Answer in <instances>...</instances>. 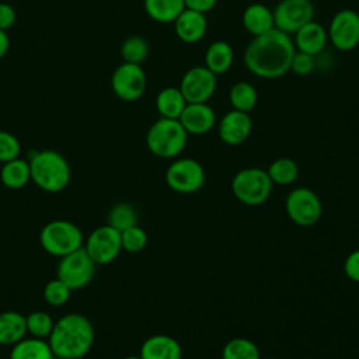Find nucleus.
I'll return each instance as SVG.
<instances>
[{"label": "nucleus", "instance_id": "21", "mask_svg": "<svg viewBox=\"0 0 359 359\" xmlns=\"http://www.w3.org/2000/svg\"><path fill=\"white\" fill-rule=\"evenodd\" d=\"M27 334L25 316L15 310L0 313V345L13 346Z\"/></svg>", "mask_w": 359, "mask_h": 359}, {"label": "nucleus", "instance_id": "34", "mask_svg": "<svg viewBox=\"0 0 359 359\" xmlns=\"http://www.w3.org/2000/svg\"><path fill=\"white\" fill-rule=\"evenodd\" d=\"M147 244L146 231L137 224L121 231V245L122 250L128 252H140Z\"/></svg>", "mask_w": 359, "mask_h": 359}, {"label": "nucleus", "instance_id": "16", "mask_svg": "<svg viewBox=\"0 0 359 359\" xmlns=\"http://www.w3.org/2000/svg\"><path fill=\"white\" fill-rule=\"evenodd\" d=\"M178 121L188 135H205L215 126L216 114L208 102H187Z\"/></svg>", "mask_w": 359, "mask_h": 359}, {"label": "nucleus", "instance_id": "9", "mask_svg": "<svg viewBox=\"0 0 359 359\" xmlns=\"http://www.w3.org/2000/svg\"><path fill=\"white\" fill-rule=\"evenodd\" d=\"M167 185L180 194H191L205 184V170L194 158L174 160L165 171Z\"/></svg>", "mask_w": 359, "mask_h": 359}, {"label": "nucleus", "instance_id": "15", "mask_svg": "<svg viewBox=\"0 0 359 359\" xmlns=\"http://www.w3.org/2000/svg\"><path fill=\"white\" fill-rule=\"evenodd\" d=\"M252 130V121L248 112L231 109L226 112L219 122V137L230 146L241 144L248 139Z\"/></svg>", "mask_w": 359, "mask_h": 359}, {"label": "nucleus", "instance_id": "10", "mask_svg": "<svg viewBox=\"0 0 359 359\" xmlns=\"http://www.w3.org/2000/svg\"><path fill=\"white\" fill-rule=\"evenodd\" d=\"M286 212L293 223L299 226L316 224L323 212L321 201L317 194L309 188H294L286 198Z\"/></svg>", "mask_w": 359, "mask_h": 359}, {"label": "nucleus", "instance_id": "37", "mask_svg": "<svg viewBox=\"0 0 359 359\" xmlns=\"http://www.w3.org/2000/svg\"><path fill=\"white\" fill-rule=\"evenodd\" d=\"M344 271H345V275L353 280V282H359V248L352 251L345 262H344Z\"/></svg>", "mask_w": 359, "mask_h": 359}, {"label": "nucleus", "instance_id": "1", "mask_svg": "<svg viewBox=\"0 0 359 359\" xmlns=\"http://www.w3.org/2000/svg\"><path fill=\"white\" fill-rule=\"evenodd\" d=\"M294 43L289 34L276 28L252 36L244 50V65L250 73L262 79H278L290 70Z\"/></svg>", "mask_w": 359, "mask_h": 359}, {"label": "nucleus", "instance_id": "4", "mask_svg": "<svg viewBox=\"0 0 359 359\" xmlns=\"http://www.w3.org/2000/svg\"><path fill=\"white\" fill-rule=\"evenodd\" d=\"M188 133L178 119L160 118L146 133V146L160 158H174L185 149Z\"/></svg>", "mask_w": 359, "mask_h": 359}, {"label": "nucleus", "instance_id": "8", "mask_svg": "<svg viewBox=\"0 0 359 359\" xmlns=\"http://www.w3.org/2000/svg\"><path fill=\"white\" fill-rule=\"evenodd\" d=\"M83 248L95 265H107L112 262L122 251L121 231L109 224L94 229L83 244Z\"/></svg>", "mask_w": 359, "mask_h": 359}, {"label": "nucleus", "instance_id": "7", "mask_svg": "<svg viewBox=\"0 0 359 359\" xmlns=\"http://www.w3.org/2000/svg\"><path fill=\"white\" fill-rule=\"evenodd\" d=\"M94 261L81 247L59 259L56 268V278L65 282L73 292L87 286L94 276Z\"/></svg>", "mask_w": 359, "mask_h": 359}, {"label": "nucleus", "instance_id": "22", "mask_svg": "<svg viewBox=\"0 0 359 359\" xmlns=\"http://www.w3.org/2000/svg\"><path fill=\"white\" fill-rule=\"evenodd\" d=\"M233 60V48L226 41L212 42L205 52V66L216 76L230 70Z\"/></svg>", "mask_w": 359, "mask_h": 359}, {"label": "nucleus", "instance_id": "33", "mask_svg": "<svg viewBox=\"0 0 359 359\" xmlns=\"http://www.w3.org/2000/svg\"><path fill=\"white\" fill-rule=\"evenodd\" d=\"M72 290L59 278L49 280L43 287V299L50 306H63L70 299Z\"/></svg>", "mask_w": 359, "mask_h": 359}, {"label": "nucleus", "instance_id": "42", "mask_svg": "<svg viewBox=\"0 0 359 359\" xmlns=\"http://www.w3.org/2000/svg\"><path fill=\"white\" fill-rule=\"evenodd\" d=\"M265 359H275V358H265Z\"/></svg>", "mask_w": 359, "mask_h": 359}, {"label": "nucleus", "instance_id": "36", "mask_svg": "<svg viewBox=\"0 0 359 359\" xmlns=\"http://www.w3.org/2000/svg\"><path fill=\"white\" fill-rule=\"evenodd\" d=\"M316 67V62H314V56L304 53V52H299L294 50V55L292 57L290 62V70L297 74V76H306L309 73H311Z\"/></svg>", "mask_w": 359, "mask_h": 359}, {"label": "nucleus", "instance_id": "30", "mask_svg": "<svg viewBox=\"0 0 359 359\" xmlns=\"http://www.w3.org/2000/svg\"><path fill=\"white\" fill-rule=\"evenodd\" d=\"M107 224L112 226L118 231H123L137 224V212L130 203H126V202L116 203L111 208L108 213Z\"/></svg>", "mask_w": 359, "mask_h": 359}, {"label": "nucleus", "instance_id": "35", "mask_svg": "<svg viewBox=\"0 0 359 359\" xmlns=\"http://www.w3.org/2000/svg\"><path fill=\"white\" fill-rule=\"evenodd\" d=\"M21 151L20 140L7 130H0V163L17 158Z\"/></svg>", "mask_w": 359, "mask_h": 359}, {"label": "nucleus", "instance_id": "3", "mask_svg": "<svg viewBox=\"0 0 359 359\" xmlns=\"http://www.w3.org/2000/svg\"><path fill=\"white\" fill-rule=\"evenodd\" d=\"M31 170V180L45 192L63 191L72 177L67 160L56 150H41L28 160Z\"/></svg>", "mask_w": 359, "mask_h": 359}, {"label": "nucleus", "instance_id": "25", "mask_svg": "<svg viewBox=\"0 0 359 359\" xmlns=\"http://www.w3.org/2000/svg\"><path fill=\"white\" fill-rule=\"evenodd\" d=\"M187 101L178 87H165L156 97V108L161 118L178 119Z\"/></svg>", "mask_w": 359, "mask_h": 359}, {"label": "nucleus", "instance_id": "17", "mask_svg": "<svg viewBox=\"0 0 359 359\" xmlns=\"http://www.w3.org/2000/svg\"><path fill=\"white\" fill-rule=\"evenodd\" d=\"M142 359H181V344L171 335L156 334L149 337L140 346Z\"/></svg>", "mask_w": 359, "mask_h": 359}, {"label": "nucleus", "instance_id": "14", "mask_svg": "<svg viewBox=\"0 0 359 359\" xmlns=\"http://www.w3.org/2000/svg\"><path fill=\"white\" fill-rule=\"evenodd\" d=\"M217 86L216 74L206 66H194L181 79L180 90L187 102H208Z\"/></svg>", "mask_w": 359, "mask_h": 359}, {"label": "nucleus", "instance_id": "19", "mask_svg": "<svg viewBox=\"0 0 359 359\" xmlns=\"http://www.w3.org/2000/svg\"><path fill=\"white\" fill-rule=\"evenodd\" d=\"M327 41L328 34L325 28L316 21H310L294 32L293 43L299 52L316 56L325 48Z\"/></svg>", "mask_w": 359, "mask_h": 359}, {"label": "nucleus", "instance_id": "40", "mask_svg": "<svg viewBox=\"0 0 359 359\" xmlns=\"http://www.w3.org/2000/svg\"><path fill=\"white\" fill-rule=\"evenodd\" d=\"M8 48H10V38H8L6 31L0 29V59L4 57Z\"/></svg>", "mask_w": 359, "mask_h": 359}, {"label": "nucleus", "instance_id": "5", "mask_svg": "<svg viewBox=\"0 0 359 359\" xmlns=\"http://www.w3.org/2000/svg\"><path fill=\"white\" fill-rule=\"evenodd\" d=\"M83 233L69 220L56 219L46 223L39 233L41 247L50 255L62 258L83 247Z\"/></svg>", "mask_w": 359, "mask_h": 359}, {"label": "nucleus", "instance_id": "12", "mask_svg": "<svg viewBox=\"0 0 359 359\" xmlns=\"http://www.w3.org/2000/svg\"><path fill=\"white\" fill-rule=\"evenodd\" d=\"M111 86L115 95L122 101H136L143 95L146 90V73L140 65L123 62L114 70Z\"/></svg>", "mask_w": 359, "mask_h": 359}, {"label": "nucleus", "instance_id": "26", "mask_svg": "<svg viewBox=\"0 0 359 359\" xmlns=\"http://www.w3.org/2000/svg\"><path fill=\"white\" fill-rule=\"evenodd\" d=\"M146 14L161 24L174 22L175 18L184 11V0H143Z\"/></svg>", "mask_w": 359, "mask_h": 359}, {"label": "nucleus", "instance_id": "6", "mask_svg": "<svg viewBox=\"0 0 359 359\" xmlns=\"http://www.w3.org/2000/svg\"><path fill=\"white\" fill-rule=\"evenodd\" d=\"M272 185L268 172L258 167L240 170L231 180V191L236 199L251 206L264 203L271 195Z\"/></svg>", "mask_w": 359, "mask_h": 359}, {"label": "nucleus", "instance_id": "28", "mask_svg": "<svg viewBox=\"0 0 359 359\" xmlns=\"http://www.w3.org/2000/svg\"><path fill=\"white\" fill-rule=\"evenodd\" d=\"M272 184L278 185H289L296 181L299 175V167L294 160L287 157H280L271 163L266 170Z\"/></svg>", "mask_w": 359, "mask_h": 359}, {"label": "nucleus", "instance_id": "20", "mask_svg": "<svg viewBox=\"0 0 359 359\" xmlns=\"http://www.w3.org/2000/svg\"><path fill=\"white\" fill-rule=\"evenodd\" d=\"M243 25L252 36L262 35L275 28L273 13L262 3H252L245 7L241 17Z\"/></svg>", "mask_w": 359, "mask_h": 359}, {"label": "nucleus", "instance_id": "27", "mask_svg": "<svg viewBox=\"0 0 359 359\" xmlns=\"http://www.w3.org/2000/svg\"><path fill=\"white\" fill-rule=\"evenodd\" d=\"M229 100L233 109L241 112H250L254 109L258 101V94L255 87L248 81H237L233 84L229 93Z\"/></svg>", "mask_w": 359, "mask_h": 359}, {"label": "nucleus", "instance_id": "29", "mask_svg": "<svg viewBox=\"0 0 359 359\" xmlns=\"http://www.w3.org/2000/svg\"><path fill=\"white\" fill-rule=\"evenodd\" d=\"M222 359H261V355L251 339L233 338L223 346Z\"/></svg>", "mask_w": 359, "mask_h": 359}, {"label": "nucleus", "instance_id": "23", "mask_svg": "<svg viewBox=\"0 0 359 359\" xmlns=\"http://www.w3.org/2000/svg\"><path fill=\"white\" fill-rule=\"evenodd\" d=\"M49 342L42 338H22L11 346L10 359H53Z\"/></svg>", "mask_w": 359, "mask_h": 359}, {"label": "nucleus", "instance_id": "38", "mask_svg": "<svg viewBox=\"0 0 359 359\" xmlns=\"http://www.w3.org/2000/svg\"><path fill=\"white\" fill-rule=\"evenodd\" d=\"M15 22V11L11 4L0 3V29L7 31Z\"/></svg>", "mask_w": 359, "mask_h": 359}, {"label": "nucleus", "instance_id": "13", "mask_svg": "<svg viewBox=\"0 0 359 359\" xmlns=\"http://www.w3.org/2000/svg\"><path fill=\"white\" fill-rule=\"evenodd\" d=\"M327 34L338 50L355 49L359 45V14L351 8L337 11L331 18Z\"/></svg>", "mask_w": 359, "mask_h": 359}, {"label": "nucleus", "instance_id": "18", "mask_svg": "<svg viewBox=\"0 0 359 359\" xmlns=\"http://www.w3.org/2000/svg\"><path fill=\"white\" fill-rule=\"evenodd\" d=\"M174 29L177 36L185 43H195L201 41L208 29L206 17L202 13L184 8V11L175 18Z\"/></svg>", "mask_w": 359, "mask_h": 359}, {"label": "nucleus", "instance_id": "11", "mask_svg": "<svg viewBox=\"0 0 359 359\" xmlns=\"http://www.w3.org/2000/svg\"><path fill=\"white\" fill-rule=\"evenodd\" d=\"M273 13L275 28L285 34H294L314 18V4L311 0H280Z\"/></svg>", "mask_w": 359, "mask_h": 359}, {"label": "nucleus", "instance_id": "41", "mask_svg": "<svg viewBox=\"0 0 359 359\" xmlns=\"http://www.w3.org/2000/svg\"><path fill=\"white\" fill-rule=\"evenodd\" d=\"M123 359H142L139 355L137 356H135V355H130V356H126V358H123Z\"/></svg>", "mask_w": 359, "mask_h": 359}, {"label": "nucleus", "instance_id": "39", "mask_svg": "<svg viewBox=\"0 0 359 359\" xmlns=\"http://www.w3.org/2000/svg\"><path fill=\"white\" fill-rule=\"evenodd\" d=\"M185 8L206 14L209 13L217 3V0H184Z\"/></svg>", "mask_w": 359, "mask_h": 359}, {"label": "nucleus", "instance_id": "2", "mask_svg": "<svg viewBox=\"0 0 359 359\" xmlns=\"http://www.w3.org/2000/svg\"><path fill=\"white\" fill-rule=\"evenodd\" d=\"M48 342L56 358L80 359L94 344V327L86 316L69 313L55 321Z\"/></svg>", "mask_w": 359, "mask_h": 359}, {"label": "nucleus", "instance_id": "32", "mask_svg": "<svg viewBox=\"0 0 359 359\" xmlns=\"http://www.w3.org/2000/svg\"><path fill=\"white\" fill-rule=\"evenodd\" d=\"M25 325H27V332L31 337L45 339L50 335L55 321L49 313L36 310V311H32L28 316H25Z\"/></svg>", "mask_w": 359, "mask_h": 359}, {"label": "nucleus", "instance_id": "31", "mask_svg": "<svg viewBox=\"0 0 359 359\" xmlns=\"http://www.w3.org/2000/svg\"><path fill=\"white\" fill-rule=\"evenodd\" d=\"M149 55V42L140 35L128 36L121 45V56L126 63L140 65Z\"/></svg>", "mask_w": 359, "mask_h": 359}, {"label": "nucleus", "instance_id": "24", "mask_svg": "<svg viewBox=\"0 0 359 359\" xmlns=\"http://www.w3.org/2000/svg\"><path fill=\"white\" fill-rule=\"evenodd\" d=\"M31 180V170L28 160L13 158L3 163L0 170V181L8 189H21Z\"/></svg>", "mask_w": 359, "mask_h": 359}]
</instances>
